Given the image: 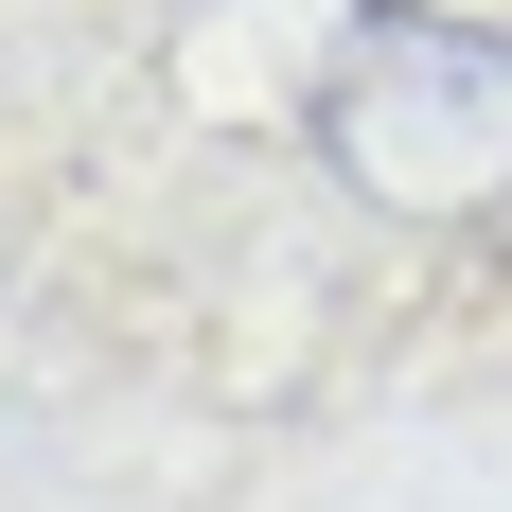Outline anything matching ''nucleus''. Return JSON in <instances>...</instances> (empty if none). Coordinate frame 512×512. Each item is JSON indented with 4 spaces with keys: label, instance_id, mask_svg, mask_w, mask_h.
<instances>
[{
    "label": "nucleus",
    "instance_id": "f257e3e1",
    "mask_svg": "<svg viewBox=\"0 0 512 512\" xmlns=\"http://www.w3.org/2000/svg\"><path fill=\"white\" fill-rule=\"evenodd\" d=\"M318 159L389 230H512V36L442 0H371L318 53Z\"/></svg>",
    "mask_w": 512,
    "mask_h": 512
}]
</instances>
